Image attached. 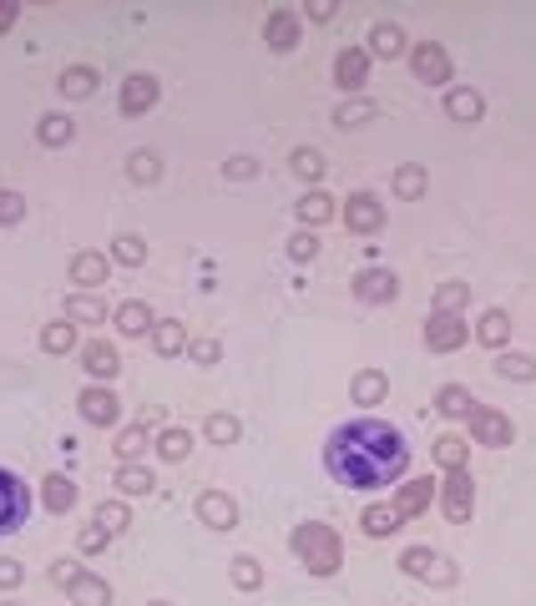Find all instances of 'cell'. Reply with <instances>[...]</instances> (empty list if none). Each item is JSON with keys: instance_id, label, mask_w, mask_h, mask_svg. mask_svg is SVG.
<instances>
[{"instance_id": "6da1fadb", "label": "cell", "mask_w": 536, "mask_h": 606, "mask_svg": "<svg viewBox=\"0 0 536 606\" xmlns=\"http://www.w3.org/2000/svg\"><path fill=\"white\" fill-rule=\"evenodd\" d=\"M410 460L415 450L405 430L379 415H354V420L334 424L324 440V470L345 490H394L410 475Z\"/></svg>"}, {"instance_id": "7a4b0ae2", "label": "cell", "mask_w": 536, "mask_h": 606, "mask_svg": "<svg viewBox=\"0 0 536 606\" xmlns=\"http://www.w3.org/2000/svg\"><path fill=\"white\" fill-rule=\"evenodd\" d=\"M294 556L309 566L314 576H334L339 571V536H334L329 526H319V521H304L299 530H294Z\"/></svg>"}, {"instance_id": "3957f363", "label": "cell", "mask_w": 536, "mask_h": 606, "mask_svg": "<svg viewBox=\"0 0 536 606\" xmlns=\"http://www.w3.org/2000/svg\"><path fill=\"white\" fill-rule=\"evenodd\" d=\"M31 521V490L11 465H0V536H16Z\"/></svg>"}, {"instance_id": "277c9868", "label": "cell", "mask_w": 536, "mask_h": 606, "mask_svg": "<svg viewBox=\"0 0 536 606\" xmlns=\"http://www.w3.org/2000/svg\"><path fill=\"white\" fill-rule=\"evenodd\" d=\"M400 566H405V576H415V581H435V586H451V581H456L451 561H445L441 551H430V545H410V551L400 556Z\"/></svg>"}, {"instance_id": "5b68a950", "label": "cell", "mask_w": 536, "mask_h": 606, "mask_svg": "<svg viewBox=\"0 0 536 606\" xmlns=\"http://www.w3.org/2000/svg\"><path fill=\"white\" fill-rule=\"evenodd\" d=\"M77 404H81V420L86 424H117L122 420V400H117L111 384H86Z\"/></svg>"}, {"instance_id": "8992f818", "label": "cell", "mask_w": 536, "mask_h": 606, "mask_svg": "<svg viewBox=\"0 0 536 606\" xmlns=\"http://www.w3.org/2000/svg\"><path fill=\"white\" fill-rule=\"evenodd\" d=\"M81 369L92 374V384H111V379L122 374V354H117L107 339H92L81 349Z\"/></svg>"}, {"instance_id": "52a82bcc", "label": "cell", "mask_w": 536, "mask_h": 606, "mask_svg": "<svg viewBox=\"0 0 536 606\" xmlns=\"http://www.w3.org/2000/svg\"><path fill=\"white\" fill-rule=\"evenodd\" d=\"M471 339V324H466V319H460V313H435V319H430L426 324V343L430 349H460V343Z\"/></svg>"}, {"instance_id": "ba28073f", "label": "cell", "mask_w": 536, "mask_h": 606, "mask_svg": "<svg viewBox=\"0 0 536 606\" xmlns=\"http://www.w3.org/2000/svg\"><path fill=\"white\" fill-rule=\"evenodd\" d=\"M198 521H203L207 530H233L238 526L233 496H223V490H203V496H198Z\"/></svg>"}, {"instance_id": "9c48e42d", "label": "cell", "mask_w": 536, "mask_h": 606, "mask_svg": "<svg viewBox=\"0 0 536 606\" xmlns=\"http://www.w3.org/2000/svg\"><path fill=\"white\" fill-rule=\"evenodd\" d=\"M441 505L451 521H466L475 511V490H471V475L466 470H451V481L441 485Z\"/></svg>"}, {"instance_id": "30bf717a", "label": "cell", "mask_w": 536, "mask_h": 606, "mask_svg": "<svg viewBox=\"0 0 536 606\" xmlns=\"http://www.w3.org/2000/svg\"><path fill=\"white\" fill-rule=\"evenodd\" d=\"M410 61H415V77L430 81V86H441V81H451V56H445L435 41H420V46L410 51Z\"/></svg>"}, {"instance_id": "8fae6325", "label": "cell", "mask_w": 536, "mask_h": 606, "mask_svg": "<svg viewBox=\"0 0 536 606\" xmlns=\"http://www.w3.org/2000/svg\"><path fill=\"white\" fill-rule=\"evenodd\" d=\"M345 222L354 228V233H375L379 222H385V202L375 198V192H354L345 207Z\"/></svg>"}, {"instance_id": "7c38bea8", "label": "cell", "mask_w": 536, "mask_h": 606, "mask_svg": "<svg viewBox=\"0 0 536 606\" xmlns=\"http://www.w3.org/2000/svg\"><path fill=\"white\" fill-rule=\"evenodd\" d=\"M354 294H360L364 303H390V298L400 294V279H394L390 268H364L360 279H354Z\"/></svg>"}, {"instance_id": "4fadbf2b", "label": "cell", "mask_w": 536, "mask_h": 606, "mask_svg": "<svg viewBox=\"0 0 536 606\" xmlns=\"http://www.w3.org/2000/svg\"><path fill=\"white\" fill-rule=\"evenodd\" d=\"M471 435H475V445H511V420L475 404L471 409Z\"/></svg>"}, {"instance_id": "5bb4252c", "label": "cell", "mask_w": 536, "mask_h": 606, "mask_svg": "<svg viewBox=\"0 0 536 606\" xmlns=\"http://www.w3.org/2000/svg\"><path fill=\"white\" fill-rule=\"evenodd\" d=\"M158 96H162V86L152 77H126L122 81V111H126V117L152 111V107H158Z\"/></svg>"}, {"instance_id": "9a60e30c", "label": "cell", "mask_w": 536, "mask_h": 606, "mask_svg": "<svg viewBox=\"0 0 536 606\" xmlns=\"http://www.w3.org/2000/svg\"><path fill=\"white\" fill-rule=\"evenodd\" d=\"M364 77H370V51L354 46V51H339V56H334V81H339L345 92H360Z\"/></svg>"}, {"instance_id": "2e32d148", "label": "cell", "mask_w": 536, "mask_h": 606, "mask_svg": "<svg viewBox=\"0 0 536 606\" xmlns=\"http://www.w3.org/2000/svg\"><path fill=\"white\" fill-rule=\"evenodd\" d=\"M111 324H117V334H126V339H142L147 328H152V309L132 298V303H122V309L111 313Z\"/></svg>"}, {"instance_id": "e0dca14e", "label": "cell", "mask_w": 536, "mask_h": 606, "mask_svg": "<svg viewBox=\"0 0 536 606\" xmlns=\"http://www.w3.org/2000/svg\"><path fill=\"white\" fill-rule=\"evenodd\" d=\"M71 283L102 288V283H107V253H77V258H71Z\"/></svg>"}, {"instance_id": "ac0fdd59", "label": "cell", "mask_w": 536, "mask_h": 606, "mask_svg": "<svg viewBox=\"0 0 536 606\" xmlns=\"http://www.w3.org/2000/svg\"><path fill=\"white\" fill-rule=\"evenodd\" d=\"M147 445H152L147 424H142V420H137V424H126L122 435H117V460H122V465H142Z\"/></svg>"}, {"instance_id": "d6986e66", "label": "cell", "mask_w": 536, "mask_h": 606, "mask_svg": "<svg viewBox=\"0 0 536 606\" xmlns=\"http://www.w3.org/2000/svg\"><path fill=\"white\" fill-rule=\"evenodd\" d=\"M71 606H111V586L102 576L81 571L77 581H71Z\"/></svg>"}, {"instance_id": "ffe728a7", "label": "cell", "mask_w": 536, "mask_h": 606, "mask_svg": "<svg viewBox=\"0 0 536 606\" xmlns=\"http://www.w3.org/2000/svg\"><path fill=\"white\" fill-rule=\"evenodd\" d=\"M400 521H405V515L394 511V505H370V511L360 515V526H364V536H370V541L394 536V530H400Z\"/></svg>"}, {"instance_id": "44dd1931", "label": "cell", "mask_w": 536, "mask_h": 606, "mask_svg": "<svg viewBox=\"0 0 536 606\" xmlns=\"http://www.w3.org/2000/svg\"><path fill=\"white\" fill-rule=\"evenodd\" d=\"M264 36H268V46H273V51H288L294 41H299V16L273 11V16H268V26H264Z\"/></svg>"}, {"instance_id": "7402d4cb", "label": "cell", "mask_w": 536, "mask_h": 606, "mask_svg": "<svg viewBox=\"0 0 536 606\" xmlns=\"http://www.w3.org/2000/svg\"><path fill=\"white\" fill-rule=\"evenodd\" d=\"M435 404H441L445 420H471V409H475V400H471V389L466 384H445L441 394H435Z\"/></svg>"}, {"instance_id": "603a6c76", "label": "cell", "mask_w": 536, "mask_h": 606, "mask_svg": "<svg viewBox=\"0 0 536 606\" xmlns=\"http://www.w3.org/2000/svg\"><path fill=\"white\" fill-rule=\"evenodd\" d=\"M370 56H400V51H405V31H400V26H394V20H379L375 31H370Z\"/></svg>"}, {"instance_id": "cb8c5ba5", "label": "cell", "mask_w": 536, "mask_h": 606, "mask_svg": "<svg viewBox=\"0 0 536 606\" xmlns=\"http://www.w3.org/2000/svg\"><path fill=\"white\" fill-rule=\"evenodd\" d=\"M445 111L456 117V122H481V111H486V101L471 92V86H456V92L445 96Z\"/></svg>"}, {"instance_id": "d4e9b609", "label": "cell", "mask_w": 536, "mask_h": 606, "mask_svg": "<svg viewBox=\"0 0 536 606\" xmlns=\"http://www.w3.org/2000/svg\"><path fill=\"white\" fill-rule=\"evenodd\" d=\"M36 137L46 141V147H66V141L77 137V122H71V117H61V111H46V117H41V126H36Z\"/></svg>"}, {"instance_id": "484cf974", "label": "cell", "mask_w": 536, "mask_h": 606, "mask_svg": "<svg viewBox=\"0 0 536 606\" xmlns=\"http://www.w3.org/2000/svg\"><path fill=\"white\" fill-rule=\"evenodd\" d=\"M152 485H158V481H152V470H147V465H122V470H117V490H122L126 500L152 496Z\"/></svg>"}, {"instance_id": "4316f807", "label": "cell", "mask_w": 536, "mask_h": 606, "mask_svg": "<svg viewBox=\"0 0 536 606\" xmlns=\"http://www.w3.org/2000/svg\"><path fill=\"white\" fill-rule=\"evenodd\" d=\"M71 505H77V481L71 475H46V511L66 515Z\"/></svg>"}, {"instance_id": "83f0119b", "label": "cell", "mask_w": 536, "mask_h": 606, "mask_svg": "<svg viewBox=\"0 0 536 606\" xmlns=\"http://www.w3.org/2000/svg\"><path fill=\"white\" fill-rule=\"evenodd\" d=\"M152 343H158V354H183L188 349V328L177 319H162V324H152Z\"/></svg>"}, {"instance_id": "f1b7e54d", "label": "cell", "mask_w": 536, "mask_h": 606, "mask_svg": "<svg viewBox=\"0 0 536 606\" xmlns=\"http://www.w3.org/2000/svg\"><path fill=\"white\" fill-rule=\"evenodd\" d=\"M41 349H46V354H71V349H77V324H71V319H61V324H46V334H41Z\"/></svg>"}, {"instance_id": "f546056e", "label": "cell", "mask_w": 536, "mask_h": 606, "mask_svg": "<svg viewBox=\"0 0 536 606\" xmlns=\"http://www.w3.org/2000/svg\"><path fill=\"white\" fill-rule=\"evenodd\" d=\"M61 96H92L96 92V71L92 66H71V71H61Z\"/></svg>"}, {"instance_id": "4dcf8cb0", "label": "cell", "mask_w": 536, "mask_h": 606, "mask_svg": "<svg viewBox=\"0 0 536 606\" xmlns=\"http://www.w3.org/2000/svg\"><path fill=\"white\" fill-rule=\"evenodd\" d=\"M158 455H162V460H173V465H177V460H188V455H192V435H188V430H162V435H158Z\"/></svg>"}, {"instance_id": "1f68e13d", "label": "cell", "mask_w": 536, "mask_h": 606, "mask_svg": "<svg viewBox=\"0 0 536 606\" xmlns=\"http://www.w3.org/2000/svg\"><path fill=\"white\" fill-rule=\"evenodd\" d=\"M126 172H132V182H158L162 177V162H158V152H132L126 157Z\"/></svg>"}, {"instance_id": "d6a6232c", "label": "cell", "mask_w": 536, "mask_h": 606, "mask_svg": "<svg viewBox=\"0 0 536 606\" xmlns=\"http://www.w3.org/2000/svg\"><path fill=\"white\" fill-rule=\"evenodd\" d=\"M475 334H481V343H491V349H501V343H506V334H511V319H506L501 309H491L486 319H481V328H475Z\"/></svg>"}, {"instance_id": "836d02e7", "label": "cell", "mask_w": 536, "mask_h": 606, "mask_svg": "<svg viewBox=\"0 0 536 606\" xmlns=\"http://www.w3.org/2000/svg\"><path fill=\"white\" fill-rule=\"evenodd\" d=\"M66 319H71V324H77V319H86V324H102V319H107V309H102L96 298H86V294H71V298H66Z\"/></svg>"}, {"instance_id": "e575fe53", "label": "cell", "mask_w": 536, "mask_h": 606, "mask_svg": "<svg viewBox=\"0 0 536 606\" xmlns=\"http://www.w3.org/2000/svg\"><path fill=\"white\" fill-rule=\"evenodd\" d=\"M111 253H117V263H126V268L147 263V243H142L137 233H122L117 243H111Z\"/></svg>"}, {"instance_id": "d590c367", "label": "cell", "mask_w": 536, "mask_h": 606, "mask_svg": "<svg viewBox=\"0 0 536 606\" xmlns=\"http://www.w3.org/2000/svg\"><path fill=\"white\" fill-rule=\"evenodd\" d=\"M238 435H243V424L233 415H207V440L213 445H238Z\"/></svg>"}, {"instance_id": "8d00e7d4", "label": "cell", "mask_w": 536, "mask_h": 606, "mask_svg": "<svg viewBox=\"0 0 536 606\" xmlns=\"http://www.w3.org/2000/svg\"><path fill=\"white\" fill-rule=\"evenodd\" d=\"M126 521H132V515H126V505H122V500H102V505H96V526L107 530V536L126 530Z\"/></svg>"}, {"instance_id": "74e56055", "label": "cell", "mask_w": 536, "mask_h": 606, "mask_svg": "<svg viewBox=\"0 0 536 606\" xmlns=\"http://www.w3.org/2000/svg\"><path fill=\"white\" fill-rule=\"evenodd\" d=\"M329 213H334V202L324 192H304L299 198V222H324Z\"/></svg>"}, {"instance_id": "f35d334b", "label": "cell", "mask_w": 536, "mask_h": 606, "mask_svg": "<svg viewBox=\"0 0 536 606\" xmlns=\"http://www.w3.org/2000/svg\"><path fill=\"white\" fill-rule=\"evenodd\" d=\"M496 374L501 379H536V364L526 354H501L496 359Z\"/></svg>"}, {"instance_id": "ab89813d", "label": "cell", "mask_w": 536, "mask_h": 606, "mask_svg": "<svg viewBox=\"0 0 536 606\" xmlns=\"http://www.w3.org/2000/svg\"><path fill=\"white\" fill-rule=\"evenodd\" d=\"M294 172H299L304 182H319V177H324V157H319L314 147H299V152H294Z\"/></svg>"}, {"instance_id": "60d3db41", "label": "cell", "mask_w": 536, "mask_h": 606, "mask_svg": "<svg viewBox=\"0 0 536 606\" xmlns=\"http://www.w3.org/2000/svg\"><path fill=\"white\" fill-rule=\"evenodd\" d=\"M385 389H390V384H385V374L370 369V374H360V379H354V400H360V404H375Z\"/></svg>"}, {"instance_id": "b9f144b4", "label": "cell", "mask_w": 536, "mask_h": 606, "mask_svg": "<svg viewBox=\"0 0 536 606\" xmlns=\"http://www.w3.org/2000/svg\"><path fill=\"white\" fill-rule=\"evenodd\" d=\"M435 455H441L445 470H466V440H460V435H445Z\"/></svg>"}, {"instance_id": "7bdbcfd3", "label": "cell", "mask_w": 536, "mask_h": 606, "mask_svg": "<svg viewBox=\"0 0 536 606\" xmlns=\"http://www.w3.org/2000/svg\"><path fill=\"white\" fill-rule=\"evenodd\" d=\"M370 117H375V107H370V101H345V107L334 111V122H339V126H364Z\"/></svg>"}, {"instance_id": "ee69618b", "label": "cell", "mask_w": 536, "mask_h": 606, "mask_svg": "<svg viewBox=\"0 0 536 606\" xmlns=\"http://www.w3.org/2000/svg\"><path fill=\"white\" fill-rule=\"evenodd\" d=\"M288 258H294V263H304V258H319V233H314V228L288 238Z\"/></svg>"}, {"instance_id": "f6af8a7d", "label": "cell", "mask_w": 536, "mask_h": 606, "mask_svg": "<svg viewBox=\"0 0 536 606\" xmlns=\"http://www.w3.org/2000/svg\"><path fill=\"white\" fill-rule=\"evenodd\" d=\"M233 581H238L243 591H253L258 581H264V571H258V561H253V556H233Z\"/></svg>"}, {"instance_id": "bcb514c9", "label": "cell", "mask_w": 536, "mask_h": 606, "mask_svg": "<svg viewBox=\"0 0 536 606\" xmlns=\"http://www.w3.org/2000/svg\"><path fill=\"white\" fill-rule=\"evenodd\" d=\"M20 218H26V198L20 192H0V228H11Z\"/></svg>"}, {"instance_id": "7dc6e473", "label": "cell", "mask_w": 536, "mask_h": 606, "mask_svg": "<svg viewBox=\"0 0 536 606\" xmlns=\"http://www.w3.org/2000/svg\"><path fill=\"white\" fill-rule=\"evenodd\" d=\"M394 187H400L405 198H415V192L426 187V172H420V167H405V172H400V177H394Z\"/></svg>"}, {"instance_id": "c3c4849f", "label": "cell", "mask_w": 536, "mask_h": 606, "mask_svg": "<svg viewBox=\"0 0 536 606\" xmlns=\"http://www.w3.org/2000/svg\"><path fill=\"white\" fill-rule=\"evenodd\" d=\"M435 303H441V313L460 309V303H466V288H460V283H445V288H441V298H435Z\"/></svg>"}, {"instance_id": "681fc988", "label": "cell", "mask_w": 536, "mask_h": 606, "mask_svg": "<svg viewBox=\"0 0 536 606\" xmlns=\"http://www.w3.org/2000/svg\"><path fill=\"white\" fill-rule=\"evenodd\" d=\"M77 576H81V566H77V561H56V571H51V581L71 591V581H77Z\"/></svg>"}, {"instance_id": "f907efd6", "label": "cell", "mask_w": 536, "mask_h": 606, "mask_svg": "<svg viewBox=\"0 0 536 606\" xmlns=\"http://www.w3.org/2000/svg\"><path fill=\"white\" fill-rule=\"evenodd\" d=\"M16 581H20V561L5 556V561H0V591H11Z\"/></svg>"}, {"instance_id": "816d5d0a", "label": "cell", "mask_w": 536, "mask_h": 606, "mask_svg": "<svg viewBox=\"0 0 536 606\" xmlns=\"http://www.w3.org/2000/svg\"><path fill=\"white\" fill-rule=\"evenodd\" d=\"M188 354L198 359V364H213V359H218V343H213V339H203V343H188Z\"/></svg>"}, {"instance_id": "f5cc1de1", "label": "cell", "mask_w": 536, "mask_h": 606, "mask_svg": "<svg viewBox=\"0 0 536 606\" xmlns=\"http://www.w3.org/2000/svg\"><path fill=\"white\" fill-rule=\"evenodd\" d=\"M107 541H111V536H107V530H102V526L81 530V551H96V545H107Z\"/></svg>"}, {"instance_id": "db71d44e", "label": "cell", "mask_w": 536, "mask_h": 606, "mask_svg": "<svg viewBox=\"0 0 536 606\" xmlns=\"http://www.w3.org/2000/svg\"><path fill=\"white\" fill-rule=\"evenodd\" d=\"M304 16H309V20H329L334 5H329V0H319V5H309V11H304Z\"/></svg>"}, {"instance_id": "11a10c76", "label": "cell", "mask_w": 536, "mask_h": 606, "mask_svg": "<svg viewBox=\"0 0 536 606\" xmlns=\"http://www.w3.org/2000/svg\"><path fill=\"white\" fill-rule=\"evenodd\" d=\"M228 172H233V177H253V157H233V167Z\"/></svg>"}, {"instance_id": "9f6ffc18", "label": "cell", "mask_w": 536, "mask_h": 606, "mask_svg": "<svg viewBox=\"0 0 536 606\" xmlns=\"http://www.w3.org/2000/svg\"><path fill=\"white\" fill-rule=\"evenodd\" d=\"M152 606H167V602H152Z\"/></svg>"}, {"instance_id": "6f0895ef", "label": "cell", "mask_w": 536, "mask_h": 606, "mask_svg": "<svg viewBox=\"0 0 536 606\" xmlns=\"http://www.w3.org/2000/svg\"><path fill=\"white\" fill-rule=\"evenodd\" d=\"M5 606H11V602H5Z\"/></svg>"}]
</instances>
